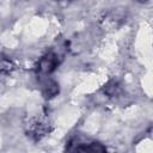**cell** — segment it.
I'll return each mask as SVG.
<instances>
[{"mask_svg":"<svg viewBox=\"0 0 153 153\" xmlns=\"http://www.w3.org/2000/svg\"><path fill=\"white\" fill-rule=\"evenodd\" d=\"M68 151H74V152H104L106 151L105 146H103L99 142L96 141H88V140H72L67 147Z\"/></svg>","mask_w":153,"mask_h":153,"instance_id":"2","label":"cell"},{"mask_svg":"<svg viewBox=\"0 0 153 153\" xmlns=\"http://www.w3.org/2000/svg\"><path fill=\"white\" fill-rule=\"evenodd\" d=\"M135 1H137V2H140V4H146V2H148L149 0H135Z\"/></svg>","mask_w":153,"mask_h":153,"instance_id":"6","label":"cell"},{"mask_svg":"<svg viewBox=\"0 0 153 153\" xmlns=\"http://www.w3.org/2000/svg\"><path fill=\"white\" fill-rule=\"evenodd\" d=\"M14 69V63L7 57H0V74L11 73Z\"/></svg>","mask_w":153,"mask_h":153,"instance_id":"5","label":"cell"},{"mask_svg":"<svg viewBox=\"0 0 153 153\" xmlns=\"http://www.w3.org/2000/svg\"><path fill=\"white\" fill-rule=\"evenodd\" d=\"M59 91H60L59 84H57L55 80H48V81L44 84L43 88H42V94H43L45 98L49 99V98H53V97L57 96Z\"/></svg>","mask_w":153,"mask_h":153,"instance_id":"4","label":"cell"},{"mask_svg":"<svg viewBox=\"0 0 153 153\" xmlns=\"http://www.w3.org/2000/svg\"><path fill=\"white\" fill-rule=\"evenodd\" d=\"M51 130V124L45 117H36L31 120L26 126V134L31 139L38 141Z\"/></svg>","mask_w":153,"mask_h":153,"instance_id":"1","label":"cell"},{"mask_svg":"<svg viewBox=\"0 0 153 153\" xmlns=\"http://www.w3.org/2000/svg\"><path fill=\"white\" fill-rule=\"evenodd\" d=\"M59 65H60L59 56L56 54H54V53H48L44 56H42L41 60L38 61V63H37V72L39 74L48 75V74H51L57 68Z\"/></svg>","mask_w":153,"mask_h":153,"instance_id":"3","label":"cell"}]
</instances>
